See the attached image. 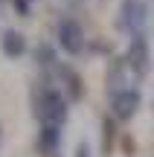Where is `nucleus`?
<instances>
[{
	"instance_id": "2",
	"label": "nucleus",
	"mask_w": 154,
	"mask_h": 157,
	"mask_svg": "<svg viewBox=\"0 0 154 157\" xmlns=\"http://www.w3.org/2000/svg\"><path fill=\"white\" fill-rule=\"evenodd\" d=\"M140 102H143V96H140L137 87H119V90H111L108 93V105H111V113H114V119H119V122H128V119L137 117L140 111Z\"/></svg>"
},
{
	"instance_id": "3",
	"label": "nucleus",
	"mask_w": 154,
	"mask_h": 157,
	"mask_svg": "<svg viewBox=\"0 0 154 157\" xmlns=\"http://www.w3.org/2000/svg\"><path fill=\"white\" fill-rule=\"evenodd\" d=\"M58 47L70 56H79L85 50V29L73 21V17H64L58 21Z\"/></svg>"
},
{
	"instance_id": "5",
	"label": "nucleus",
	"mask_w": 154,
	"mask_h": 157,
	"mask_svg": "<svg viewBox=\"0 0 154 157\" xmlns=\"http://www.w3.org/2000/svg\"><path fill=\"white\" fill-rule=\"evenodd\" d=\"M125 67L131 70L134 76H145L148 73V44H145L143 35H131V44H128L125 52Z\"/></svg>"
},
{
	"instance_id": "9",
	"label": "nucleus",
	"mask_w": 154,
	"mask_h": 157,
	"mask_svg": "<svg viewBox=\"0 0 154 157\" xmlns=\"http://www.w3.org/2000/svg\"><path fill=\"white\" fill-rule=\"evenodd\" d=\"M114 140H116V122H114V117H105L102 119V151L108 154L111 148H114Z\"/></svg>"
},
{
	"instance_id": "12",
	"label": "nucleus",
	"mask_w": 154,
	"mask_h": 157,
	"mask_svg": "<svg viewBox=\"0 0 154 157\" xmlns=\"http://www.w3.org/2000/svg\"><path fill=\"white\" fill-rule=\"evenodd\" d=\"M0 140H3V128H0Z\"/></svg>"
},
{
	"instance_id": "8",
	"label": "nucleus",
	"mask_w": 154,
	"mask_h": 157,
	"mask_svg": "<svg viewBox=\"0 0 154 157\" xmlns=\"http://www.w3.org/2000/svg\"><path fill=\"white\" fill-rule=\"evenodd\" d=\"M0 50H3L6 58L23 56V52H26V38H23V32H15V29L3 32V38H0Z\"/></svg>"
},
{
	"instance_id": "6",
	"label": "nucleus",
	"mask_w": 154,
	"mask_h": 157,
	"mask_svg": "<svg viewBox=\"0 0 154 157\" xmlns=\"http://www.w3.org/2000/svg\"><path fill=\"white\" fill-rule=\"evenodd\" d=\"M58 82H61V90L67 93V99H81L85 96V87H81V76L76 73L70 64H55Z\"/></svg>"
},
{
	"instance_id": "1",
	"label": "nucleus",
	"mask_w": 154,
	"mask_h": 157,
	"mask_svg": "<svg viewBox=\"0 0 154 157\" xmlns=\"http://www.w3.org/2000/svg\"><path fill=\"white\" fill-rule=\"evenodd\" d=\"M32 105H35V119H38L41 125H58V128H61L64 119H67V96L58 87L41 84Z\"/></svg>"
},
{
	"instance_id": "7",
	"label": "nucleus",
	"mask_w": 154,
	"mask_h": 157,
	"mask_svg": "<svg viewBox=\"0 0 154 157\" xmlns=\"http://www.w3.org/2000/svg\"><path fill=\"white\" fill-rule=\"evenodd\" d=\"M58 143H61V128H58V125H41L35 148H38L41 154H52L58 148Z\"/></svg>"
},
{
	"instance_id": "4",
	"label": "nucleus",
	"mask_w": 154,
	"mask_h": 157,
	"mask_svg": "<svg viewBox=\"0 0 154 157\" xmlns=\"http://www.w3.org/2000/svg\"><path fill=\"white\" fill-rule=\"evenodd\" d=\"M145 17H148V6H145V0H125V3H122L119 26L128 29L131 35H143Z\"/></svg>"
},
{
	"instance_id": "10",
	"label": "nucleus",
	"mask_w": 154,
	"mask_h": 157,
	"mask_svg": "<svg viewBox=\"0 0 154 157\" xmlns=\"http://www.w3.org/2000/svg\"><path fill=\"white\" fill-rule=\"evenodd\" d=\"M35 61L41 64V67H50V64H55V50L47 44H41L38 50H35Z\"/></svg>"
},
{
	"instance_id": "11",
	"label": "nucleus",
	"mask_w": 154,
	"mask_h": 157,
	"mask_svg": "<svg viewBox=\"0 0 154 157\" xmlns=\"http://www.w3.org/2000/svg\"><path fill=\"white\" fill-rule=\"evenodd\" d=\"M76 157H90V148H87V146H79V148H76Z\"/></svg>"
}]
</instances>
